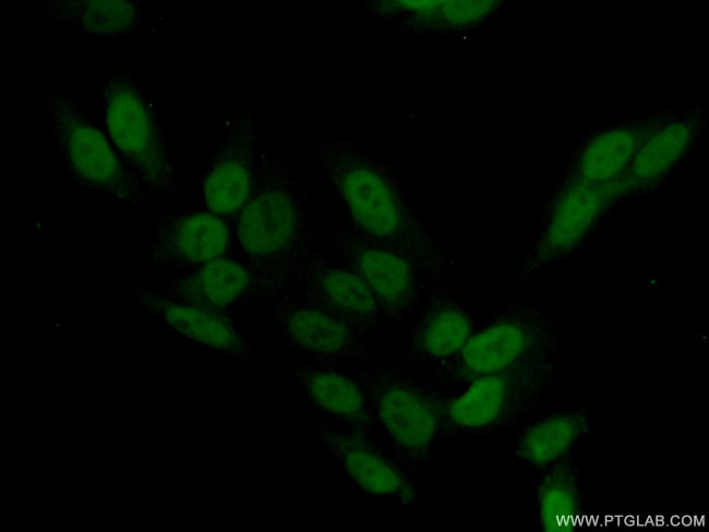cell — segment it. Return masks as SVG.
Masks as SVG:
<instances>
[{"label":"cell","instance_id":"6da1fadb","mask_svg":"<svg viewBox=\"0 0 709 532\" xmlns=\"http://www.w3.org/2000/svg\"><path fill=\"white\" fill-rule=\"evenodd\" d=\"M315 156L364 240L400 252L432 280L450 278L453 262L435 244L410 198L404 178L360 141H326Z\"/></svg>","mask_w":709,"mask_h":532},{"label":"cell","instance_id":"7a4b0ae2","mask_svg":"<svg viewBox=\"0 0 709 532\" xmlns=\"http://www.w3.org/2000/svg\"><path fill=\"white\" fill-rule=\"evenodd\" d=\"M292 153L262 148L253 190L232 221V255L290 287L293 267L315 247L309 189Z\"/></svg>","mask_w":709,"mask_h":532},{"label":"cell","instance_id":"3957f363","mask_svg":"<svg viewBox=\"0 0 709 532\" xmlns=\"http://www.w3.org/2000/svg\"><path fill=\"white\" fill-rule=\"evenodd\" d=\"M96 108L123 168L151 204L177 192L173 150L159 119L156 99L128 70L107 74L97 89Z\"/></svg>","mask_w":709,"mask_h":532},{"label":"cell","instance_id":"277c9868","mask_svg":"<svg viewBox=\"0 0 709 532\" xmlns=\"http://www.w3.org/2000/svg\"><path fill=\"white\" fill-rule=\"evenodd\" d=\"M558 368L556 355L477 378L458 392L429 385L436 401L440 439L514 427L537 411Z\"/></svg>","mask_w":709,"mask_h":532},{"label":"cell","instance_id":"5b68a950","mask_svg":"<svg viewBox=\"0 0 709 532\" xmlns=\"http://www.w3.org/2000/svg\"><path fill=\"white\" fill-rule=\"evenodd\" d=\"M564 347L549 311L510 301L470 337L447 364L431 370L429 385L436 390L465 386L518 364L556 356Z\"/></svg>","mask_w":709,"mask_h":532},{"label":"cell","instance_id":"8992f818","mask_svg":"<svg viewBox=\"0 0 709 532\" xmlns=\"http://www.w3.org/2000/svg\"><path fill=\"white\" fill-rule=\"evenodd\" d=\"M384 439L383 448L409 471L428 468L440 439L434 392L392 364L364 365L357 372Z\"/></svg>","mask_w":709,"mask_h":532},{"label":"cell","instance_id":"52a82bcc","mask_svg":"<svg viewBox=\"0 0 709 532\" xmlns=\"http://www.w3.org/2000/svg\"><path fill=\"white\" fill-rule=\"evenodd\" d=\"M52 142L64 174L80 189L134 205H151L128 177L106 131L68 89L49 94Z\"/></svg>","mask_w":709,"mask_h":532},{"label":"cell","instance_id":"ba28073f","mask_svg":"<svg viewBox=\"0 0 709 532\" xmlns=\"http://www.w3.org/2000/svg\"><path fill=\"white\" fill-rule=\"evenodd\" d=\"M332 238V259L364 281L386 321L402 323L421 307L430 282L412 259L364 240L348 226H333Z\"/></svg>","mask_w":709,"mask_h":532},{"label":"cell","instance_id":"9c48e42d","mask_svg":"<svg viewBox=\"0 0 709 532\" xmlns=\"http://www.w3.org/2000/svg\"><path fill=\"white\" fill-rule=\"evenodd\" d=\"M261 123L247 110L219 118V140L201 178L202 209L227 218L231 225L249 198L257 174L262 148Z\"/></svg>","mask_w":709,"mask_h":532},{"label":"cell","instance_id":"30bf717a","mask_svg":"<svg viewBox=\"0 0 709 532\" xmlns=\"http://www.w3.org/2000/svg\"><path fill=\"white\" fill-rule=\"evenodd\" d=\"M623 192L618 181L590 185L565 182L548 204L538 235L517 280L567 258L584 241L610 201Z\"/></svg>","mask_w":709,"mask_h":532},{"label":"cell","instance_id":"8fae6325","mask_svg":"<svg viewBox=\"0 0 709 532\" xmlns=\"http://www.w3.org/2000/svg\"><path fill=\"white\" fill-rule=\"evenodd\" d=\"M313 432L332 456L338 473L362 494L387 497L401 505L419 499L417 482L371 435L314 419Z\"/></svg>","mask_w":709,"mask_h":532},{"label":"cell","instance_id":"7c38bea8","mask_svg":"<svg viewBox=\"0 0 709 532\" xmlns=\"http://www.w3.org/2000/svg\"><path fill=\"white\" fill-rule=\"evenodd\" d=\"M233 252L231 222L201 210H179L151 222L146 263L167 277L196 269Z\"/></svg>","mask_w":709,"mask_h":532},{"label":"cell","instance_id":"4fadbf2b","mask_svg":"<svg viewBox=\"0 0 709 532\" xmlns=\"http://www.w3.org/2000/svg\"><path fill=\"white\" fill-rule=\"evenodd\" d=\"M290 285L235 255L213 259L203 266L167 277L164 297L188 304L231 314L236 305L273 300L288 293Z\"/></svg>","mask_w":709,"mask_h":532},{"label":"cell","instance_id":"5bb4252c","mask_svg":"<svg viewBox=\"0 0 709 532\" xmlns=\"http://www.w3.org/2000/svg\"><path fill=\"white\" fill-rule=\"evenodd\" d=\"M267 324L288 347L314 362L335 364L373 355L365 334L288 293L271 300Z\"/></svg>","mask_w":709,"mask_h":532},{"label":"cell","instance_id":"9a60e30c","mask_svg":"<svg viewBox=\"0 0 709 532\" xmlns=\"http://www.w3.org/2000/svg\"><path fill=\"white\" fill-rule=\"evenodd\" d=\"M290 282L295 298L344 319L365 335L386 322L364 281L316 247L293 267Z\"/></svg>","mask_w":709,"mask_h":532},{"label":"cell","instance_id":"2e32d148","mask_svg":"<svg viewBox=\"0 0 709 532\" xmlns=\"http://www.w3.org/2000/svg\"><path fill=\"white\" fill-rule=\"evenodd\" d=\"M476 331V317L459 301L454 279L432 280L407 342L408 360L431 370L441 367Z\"/></svg>","mask_w":709,"mask_h":532},{"label":"cell","instance_id":"e0dca14e","mask_svg":"<svg viewBox=\"0 0 709 532\" xmlns=\"http://www.w3.org/2000/svg\"><path fill=\"white\" fill-rule=\"evenodd\" d=\"M127 293L140 310L157 317L178 336L240 361L253 359L252 347L229 315L170 300L156 289H127Z\"/></svg>","mask_w":709,"mask_h":532},{"label":"cell","instance_id":"ac0fdd59","mask_svg":"<svg viewBox=\"0 0 709 532\" xmlns=\"http://www.w3.org/2000/svg\"><path fill=\"white\" fill-rule=\"evenodd\" d=\"M288 367L313 408L335 425L368 435L376 430L366 392L356 374L323 362L293 360Z\"/></svg>","mask_w":709,"mask_h":532},{"label":"cell","instance_id":"d6986e66","mask_svg":"<svg viewBox=\"0 0 709 532\" xmlns=\"http://www.w3.org/2000/svg\"><path fill=\"white\" fill-rule=\"evenodd\" d=\"M494 1L372 0L363 7L397 35L417 37L464 31L486 19Z\"/></svg>","mask_w":709,"mask_h":532},{"label":"cell","instance_id":"ffe728a7","mask_svg":"<svg viewBox=\"0 0 709 532\" xmlns=\"http://www.w3.org/2000/svg\"><path fill=\"white\" fill-rule=\"evenodd\" d=\"M60 26L86 35L120 38L139 34L148 9L139 0H56L38 11Z\"/></svg>","mask_w":709,"mask_h":532},{"label":"cell","instance_id":"44dd1931","mask_svg":"<svg viewBox=\"0 0 709 532\" xmlns=\"http://www.w3.org/2000/svg\"><path fill=\"white\" fill-rule=\"evenodd\" d=\"M588 409L551 412L525 424L516 435L514 454L525 468L542 471L556 460L569 456L590 432Z\"/></svg>","mask_w":709,"mask_h":532},{"label":"cell","instance_id":"7402d4cb","mask_svg":"<svg viewBox=\"0 0 709 532\" xmlns=\"http://www.w3.org/2000/svg\"><path fill=\"white\" fill-rule=\"evenodd\" d=\"M538 481L534 499V518L544 531H560L581 519L582 491L578 469L570 455L563 457L544 470Z\"/></svg>","mask_w":709,"mask_h":532},{"label":"cell","instance_id":"603a6c76","mask_svg":"<svg viewBox=\"0 0 709 532\" xmlns=\"http://www.w3.org/2000/svg\"><path fill=\"white\" fill-rule=\"evenodd\" d=\"M637 142L625 132L603 135L589 144L579 155L572 181L603 185L617 181L633 160Z\"/></svg>","mask_w":709,"mask_h":532},{"label":"cell","instance_id":"cb8c5ba5","mask_svg":"<svg viewBox=\"0 0 709 532\" xmlns=\"http://www.w3.org/2000/svg\"><path fill=\"white\" fill-rule=\"evenodd\" d=\"M688 142L685 131H665L635 154L621 179L623 191L639 188L662 177L681 157Z\"/></svg>","mask_w":709,"mask_h":532}]
</instances>
